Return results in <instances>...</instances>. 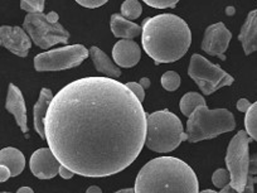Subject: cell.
Returning a JSON list of instances; mask_svg holds the SVG:
<instances>
[{"label":"cell","instance_id":"cell-1","mask_svg":"<svg viewBox=\"0 0 257 193\" xmlns=\"http://www.w3.org/2000/svg\"><path fill=\"white\" fill-rule=\"evenodd\" d=\"M142 103L126 85L83 77L53 98L46 140L63 167L83 177H110L132 165L147 140Z\"/></svg>","mask_w":257,"mask_h":193},{"label":"cell","instance_id":"cell-2","mask_svg":"<svg viewBox=\"0 0 257 193\" xmlns=\"http://www.w3.org/2000/svg\"><path fill=\"white\" fill-rule=\"evenodd\" d=\"M142 42L144 51L158 66L182 58L192 43V33L180 17L160 14L143 22Z\"/></svg>","mask_w":257,"mask_h":193},{"label":"cell","instance_id":"cell-3","mask_svg":"<svg viewBox=\"0 0 257 193\" xmlns=\"http://www.w3.org/2000/svg\"><path fill=\"white\" fill-rule=\"evenodd\" d=\"M135 193H199L196 173L182 159L159 157L138 173Z\"/></svg>","mask_w":257,"mask_h":193},{"label":"cell","instance_id":"cell-4","mask_svg":"<svg viewBox=\"0 0 257 193\" xmlns=\"http://www.w3.org/2000/svg\"><path fill=\"white\" fill-rule=\"evenodd\" d=\"M252 138L241 130L229 142L226 154L227 170L231 174V184L219 190V193H254L256 175H249L248 145Z\"/></svg>","mask_w":257,"mask_h":193},{"label":"cell","instance_id":"cell-5","mask_svg":"<svg viewBox=\"0 0 257 193\" xmlns=\"http://www.w3.org/2000/svg\"><path fill=\"white\" fill-rule=\"evenodd\" d=\"M188 140L183 124L175 114L169 110L148 114L147 140L145 145L157 153H169L177 149L180 143Z\"/></svg>","mask_w":257,"mask_h":193},{"label":"cell","instance_id":"cell-6","mask_svg":"<svg viewBox=\"0 0 257 193\" xmlns=\"http://www.w3.org/2000/svg\"><path fill=\"white\" fill-rule=\"evenodd\" d=\"M236 121L233 114L227 109L209 110L206 106H199L187 121L188 142L198 143L201 140L213 139L223 133L234 130Z\"/></svg>","mask_w":257,"mask_h":193},{"label":"cell","instance_id":"cell-7","mask_svg":"<svg viewBox=\"0 0 257 193\" xmlns=\"http://www.w3.org/2000/svg\"><path fill=\"white\" fill-rule=\"evenodd\" d=\"M56 12L48 14H28L24 19L23 28L39 48L48 49L58 43H67L70 33L59 23Z\"/></svg>","mask_w":257,"mask_h":193},{"label":"cell","instance_id":"cell-8","mask_svg":"<svg viewBox=\"0 0 257 193\" xmlns=\"http://www.w3.org/2000/svg\"><path fill=\"white\" fill-rule=\"evenodd\" d=\"M188 75L204 95H211L221 87L231 86L234 81L229 73L222 70L221 66L212 63L198 53H194L190 58Z\"/></svg>","mask_w":257,"mask_h":193},{"label":"cell","instance_id":"cell-9","mask_svg":"<svg viewBox=\"0 0 257 193\" xmlns=\"http://www.w3.org/2000/svg\"><path fill=\"white\" fill-rule=\"evenodd\" d=\"M90 56V51L82 44L62 47L53 51L37 54L34 58V68L38 72L43 71H62L77 67Z\"/></svg>","mask_w":257,"mask_h":193},{"label":"cell","instance_id":"cell-10","mask_svg":"<svg viewBox=\"0 0 257 193\" xmlns=\"http://www.w3.org/2000/svg\"><path fill=\"white\" fill-rule=\"evenodd\" d=\"M232 33L226 28L223 23H216L207 27L204 32L202 49L209 56L218 57L222 61H226L224 52L228 48Z\"/></svg>","mask_w":257,"mask_h":193},{"label":"cell","instance_id":"cell-11","mask_svg":"<svg viewBox=\"0 0 257 193\" xmlns=\"http://www.w3.org/2000/svg\"><path fill=\"white\" fill-rule=\"evenodd\" d=\"M0 44L16 56L24 58L28 56V52L32 47V39L21 27L2 26L0 27Z\"/></svg>","mask_w":257,"mask_h":193},{"label":"cell","instance_id":"cell-12","mask_svg":"<svg viewBox=\"0 0 257 193\" xmlns=\"http://www.w3.org/2000/svg\"><path fill=\"white\" fill-rule=\"evenodd\" d=\"M31 170L39 179H51L59 174L62 164L49 148L36 150L31 157Z\"/></svg>","mask_w":257,"mask_h":193},{"label":"cell","instance_id":"cell-13","mask_svg":"<svg viewBox=\"0 0 257 193\" xmlns=\"http://www.w3.org/2000/svg\"><path fill=\"white\" fill-rule=\"evenodd\" d=\"M112 57L113 61H115V63L117 64L118 67H134L135 64L140 61L142 48L134 41L122 39V41H118L113 46Z\"/></svg>","mask_w":257,"mask_h":193},{"label":"cell","instance_id":"cell-14","mask_svg":"<svg viewBox=\"0 0 257 193\" xmlns=\"http://www.w3.org/2000/svg\"><path fill=\"white\" fill-rule=\"evenodd\" d=\"M6 109L14 115L17 124L23 133L28 132V124H27V108L24 101L23 93L16 85L11 83L8 88V96H7Z\"/></svg>","mask_w":257,"mask_h":193},{"label":"cell","instance_id":"cell-15","mask_svg":"<svg viewBox=\"0 0 257 193\" xmlns=\"http://www.w3.org/2000/svg\"><path fill=\"white\" fill-rule=\"evenodd\" d=\"M53 93L49 88H42L41 93L37 104L33 108V118H34V129L39 134L42 139H46V118L48 114L49 106L53 101Z\"/></svg>","mask_w":257,"mask_h":193},{"label":"cell","instance_id":"cell-16","mask_svg":"<svg viewBox=\"0 0 257 193\" xmlns=\"http://www.w3.org/2000/svg\"><path fill=\"white\" fill-rule=\"evenodd\" d=\"M238 39L243 47L244 54L248 56L252 52L257 51V9L248 13L239 32Z\"/></svg>","mask_w":257,"mask_h":193},{"label":"cell","instance_id":"cell-17","mask_svg":"<svg viewBox=\"0 0 257 193\" xmlns=\"http://www.w3.org/2000/svg\"><path fill=\"white\" fill-rule=\"evenodd\" d=\"M110 27L113 36L117 37V38L128 39V41H132L133 38L143 33V27L127 21L121 14H112L111 16Z\"/></svg>","mask_w":257,"mask_h":193},{"label":"cell","instance_id":"cell-18","mask_svg":"<svg viewBox=\"0 0 257 193\" xmlns=\"http://www.w3.org/2000/svg\"><path fill=\"white\" fill-rule=\"evenodd\" d=\"M90 57L92 58L93 64H95L96 70L103 75L108 76V78L120 77L121 70L111 61L110 57L106 53H103L98 47H91L90 48Z\"/></svg>","mask_w":257,"mask_h":193},{"label":"cell","instance_id":"cell-19","mask_svg":"<svg viewBox=\"0 0 257 193\" xmlns=\"http://www.w3.org/2000/svg\"><path fill=\"white\" fill-rule=\"evenodd\" d=\"M0 165H6L9 168L13 177L21 174L26 167V158L23 153L17 148L7 147L0 152Z\"/></svg>","mask_w":257,"mask_h":193},{"label":"cell","instance_id":"cell-20","mask_svg":"<svg viewBox=\"0 0 257 193\" xmlns=\"http://www.w3.org/2000/svg\"><path fill=\"white\" fill-rule=\"evenodd\" d=\"M206 100H204L203 96L201 93H197V92H188L180 99V103H179V108L180 111H182L183 115L188 116L189 118L194 110L199 106H206Z\"/></svg>","mask_w":257,"mask_h":193},{"label":"cell","instance_id":"cell-21","mask_svg":"<svg viewBox=\"0 0 257 193\" xmlns=\"http://www.w3.org/2000/svg\"><path fill=\"white\" fill-rule=\"evenodd\" d=\"M244 128H246V133L252 138V140L257 142V101L252 104L249 110L246 113Z\"/></svg>","mask_w":257,"mask_h":193},{"label":"cell","instance_id":"cell-22","mask_svg":"<svg viewBox=\"0 0 257 193\" xmlns=\"http://www.w3.org/2000/svg\"><path fill=\"white\" fill-rule=\"evenodd\" d=\"M142 4L138 0H126L121 6V16L127 21H134L142 16Z\"/></svg>","mask_w":257,"mask_h":193},{"label":"cell","instance_id":"cell-23","mask_svg":"<svg viewBox=\"0 0 257 193\" xmlns=\"http://www.w3.org/2000/svg\"><path fill=\"white\" fill-rule=\"evenodd\" d=\"M162 85L167 91H175L180 86V76L174 71H168L162 76Z\"/></svg>","mask_w":257,"mask_h":193},{"label":"cell","instance_id":"cell-24","mask_svg":"<svg viewBox=\"0 0 257 193\" xmlns=\"http://www.w3.org/2000/svg\"><path fill=\"white\" fill-rule=\"evenodd\" d=\"M212 182L216 185L217 188H221L223 189L224 187L231 184V174L227 169L224 168H221V169H217L216 172L212 175Z\"/></svg>","mask_w":257,"mask_h":193},{"label":"cell","instance_id":"cell-25","mask_svg":"<svg viewBox=\"0 0 257 193\" xmlns=\"http://www.w3.org/2000/svg\"><path fill=\"white\" fill-rule=\"evenodd\" d=\"M43 0H22L21 8L29 14H42L44 11Z\"/></svg>","mask_w":257,"mask_h":193},{"label":"cell","instance_id":"cell-26","mask_svg":"<svg viewBox=\"0 0 257 193\" xmlns=\"http://www.w3.org/2000/svg\"><path fill=\"white\" fill-rule=\"evenodd\" d=\"M145 3H147L148 6L153 7V8L165 9L174 8L178 4V0H145Z\"/></svg>","mask_w":257,"mask_h":193},{"label":"cell","instance_id":"cell-27","mask_svg":"<svg viewBox=\"0 0 257 193\" xmlns=\"http://www.w3.org/2000/svg\"><path fill=\"white\" fill-rule=\"evenodd\" d=\"M125 85H126V87L128 88V90H130L133 93H134V95H137V98L139 99L140 103H143V101H144V99H145V88L142 87V86H140V83L127 82V83H125Z\"/></svg>","mask_w":257,"mask_h":193},{"label":"cell","instance_id":"cell-28","mask_svg":"<svg viewBox=\"0 0 257 193\" xmlns=\"http://www.w3.org/2000/svg\"><path fill=\"white\" fill-rule=\"evenodd\" d=\"M77 3L80 4V6L85 7V8L93 9V8H98V7L105 6L107 2H106V0H77Z\"/></svg>","mask_w":257,"mask_h":193},{"label":"cell","instance_id":"cell-29","mask_svg":"<svg viewBox=\"0 0 257 193\" xmlns=\"http://www.w3.org/2000/svg\"><path fill=\"white\" fill-rule=\"evenodd\" d=\"M252 104L249 103L248 100H246V99H239L238 101H237V109H238V111H241V113H247V111L249 110V108H251Z\"/></svg>","mask_w":257,"mask_h":193},{"label":"cell","instance_id":"cell-30","mask_svg":"<svg viewBox=\"0 0 257 193\" xmlns=\"http://www.w3.org/2000/svg\"><path fill=\"white\" fill-rule=\"evenodd\" d=\"M9 177H12V172L9 170V168L6 165H0V182H7Z\"/></svg>","mask_w":257,"mask_h":193},{"label":"cell","instance_id":"cell-31","mask_svg":"<svg viewBox=\"0 0 257 193\" xmlns=\"http://www.w3.org/2000/svg\"><path fill=\"white\" fill-rule=\"evenodd\" d=\"M249 175H257V153L249 158Z\"/></svg>","mask_w":257,"mask_h":193},{"label":"cell","instance_id":"cell-32","mask_svg":"<svg viewBox=\"0 0 257 193\" xmlns=\"http://www.w3.org/2000/svg\"><path fill=\"white\" fill-rule=\"evenodd\" d=\"M73 174H75V173H73L72 170L67 169V168L63 167V165H62L61 169H59V175H61L62 178H64V179H70V178L73 177Z\"/></svg>","mask_w":257,"mask_h":193},{"label":"cell","instance_id":"cell-33","mask_svg":"<svg viewBox=\"0 0 257 193\" xmlns=\"http://www.w3.org/2000/svg\"><path fill=\"white\" fill-rule=\"evenodd\" d=\"M140 86H142V87H144V88H148V87H150V85H152V82H150V80L148 77H143L142 80H140Z\"/></svg>","mask_w":257,"mask_h":193},{"label":"cell","instance_id":"cell-34","mask_svg":"<svg viewBox=\"0 0 257 193\" xmlns=\"http://www.w3.org/2000/svg\"><path fill=\"white\" fill-rule=\"evenodd\" d=\"M86 193H102V190H101V188L97 187V185H91V187L86 190Z\"/></svg>","mask_w":257,"mask_h":193},{"label":"cell","instance_id":"cell-35","mask_svg":"<svg viewBox=\"0 0 257 193\" xmlns=\"http://www.w3.org/2000/svg\"><path fill=\"white\" fill-rule=\"evenodd\" d=\"M17 193H34L31 187H22L17 190Z\"/></svg>","mask_w":257,"mask_h":193},{"label":"cell","instance_id":"cell-36","mask_svg":"<svg viewBox=\"0 0 257 193\" xmlns=\"http://www.w3.org/2000/svg\"><path fill=\"white\" fill-rule=\"evenodd\" d=\"M115 193H135V188H125V189L117 190Z\"/></svg>","mask_w":257,"mask_h":193},{"label":"cell","instance_id":"cell-37","mask_svg":"<svg viewBox=\"0 0 257 193\" xmlns=\"http://www.w3.org/2000/svg\"><path fill=\"white\" fill-rule=\"evenodd\" d=\"M199 193H218V192H216V190H212V189H206V190H202V192H199Z\"/></svg>","mask_w":257,"mask_h":193},{"label":"cell","instance_id":"cell-38","mask_svg":"<svg viewBox=\"0 0 257 193\" xmlns=\"http://www.w3.org/2000/svg\"><path fill=\"white\" fill-rule=\"evenodd\" d=\"M2 193H9V192H2Z\"/></svg>","mask_w":257,"mask_h":193}]
</instances>
